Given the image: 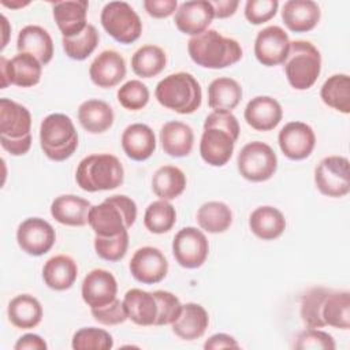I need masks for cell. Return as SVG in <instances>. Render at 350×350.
<instances>
[{
  "label": "cell",
  "mask_w": 350,
  "mask_h": 350,
  "mask_svg": "<svg viewBox=\"0 0 350 350\" xmlns=\"http://www.w3.org/2000/svg\"><path fill=\"white\" fill-rule=\"evenodd\" d=\"M239 137L238 119L231 112L213 111L205 118L200 141L202 160L213 167H223L232 156Z\"/></svg>",
  "instance_id": "6da1fadb"
},
{
  "label": "cell",
  "mask_w": 350,
  "mask_h": 350,
  "mask_svg": "<svg viewBox=\"0 0 350 350\" xmlns=\"http://www.w3.org/2000/svg\"><path fill=\"white\" fill-rule=\"evenodd\" d=\"M191 60L204 68H226L242 57V48L234 38L224 37L216 30H205L187 42Z\"/></svg>",
  "instance_id": "7a4b0ae2"
},
{
  "label": "cell",
  "mask_w": 350,
  "mask_h": 350,
  "mask_svg": "<svg viewBox=\"0 0 350 350\" xmlns=\"http://www.w3.org/2000/svg\"><path fill=\"white\" fill-rule=\"evenodd\" d=\"M31 115L10 98H0V144L12 156H22L31 146Z\"/></svg>",
  "instance_id": "3957f363"
},
{
  "label": "cell",
  "mask_w": 350,
  "mask_h": 350,
  "mask_svg": "<svg viewBox=\"0 0 350 350\" xmlns=\"http://www.w3.org/2000/svg\"><path fill=\"white\" fill-rule=\"evenodd\" d=\"M137 219V205L127 196H111L92 206L89 226L98 237H115L129 230Z\"/></svg>",
  "instance_id": "277c9868"
},
{
  "label": "cell",
  "mask_w": 350,
  "mask_h": 350,
  "mask_svg": "<svg viewBox=\"0 0 350 350\" xmlns=\"http://www.w3.org/2000/svg\"><path fill=\"white\" fill-rule=\"evenodd\" d=\"M124 170L120 160L109 153L90 154L81 160L75 172L78 186L85 191L113 190L123 183Z\"/></svg>",
  "instance_id": "5b68a950"
},
{
  "label": "cell",
  "mask_w": 350,
  "mask_h": 350,
  "mask_svg": "<svg viewBox=\"0 0 350 350\" xmlns=\"http://www.w3.org/2000/svg\"><path fill=\"white\" fill-rule=\"evenodd\" d=\"M157 101L180 115L196 112L202 101L198 81L189 72H175L163 78L154 89Z\"/></svg>",
  "instance_id": "8992f818"
},
{
  "label": "cell",
  "mask_w": 350,
  "mask_h": 350,
  "mask_svg": "<svg viewBox=\"0 0 350 350\" xmlns=\"http://www.w3.org/2000/svg\"><path fill=\"white\" fill-rule=\"evenodd\" d=\"M40 145L45 156L53 161L71 157L78 146V133L70 116L51 113L40 126Z\"/></svg>",
  "instance_id": "52a82bcc"
},
{
  "label": "cell",
  "mask_w": 350,
  "mask_h": 350,
  "mask_svg": "<svg viewBox=\"0 0 350 350\" xmlns=\"http://www.w3.org/2000/svg\"><path fill=\"white\" fill-rule=\"evenodd\" d=\"M321 71V55L309 41L290 42L284 60V72L288 83L297 90H306L314 85Z\"/></svg>",
  "instance_id": "ba28073f"
},
{
  "label": "cell",
  "mask_w": 350,
  "mask_h": 350,
  "mask_svg": "<svg viewBox=\"0 0 350 350\" xmlns=\"http://www.w3.org/2000/svg\"><path fill=\"white\" fill-rule=\"evenodd\" d=\"M104 30L120 44L137 41L142 33V22L134 8L126 1H109L100 16Z\"/></svg>",
  "instance_id": "9c48e42d"
},
{
  "label": "cell",
  "mask_w": 350,
  "mask_h": 350,
  "mask_svg": "<svg viewBox=\"0 0 350 350\" xmlns=\"http://www.w3.org/2000/svg\"><path fill=\"white\" fill-rule=\"evenodd\" d=\"M237 165L245 179L250 182H264L276 172L278 157L268 144L253 141L241 149Z\"/></svg>",
  "instance_id": "30bf717a"
},
{
  "label": "cell",
  "mask_w": 350,
  "mask_h": 350,
  "mask_svg": "<svg viewBox=\"0 0 350 350\" xmlns=\"http://www.w3.org/2000/svg\"><path fill=\"white\" fill-rule=\"evenodd\" d=\"M314 183L327 197L339 198L350 191V164L346 157H324L314 170Z\"/></svg>",
  "instance_id": "8fae6325"
},
{
  "label": "cell",
  "mask_w": 350,
  "mask_h": 350,
  "mask_svg": "<svg viewBox=\"0 0 350 350\" xmlns=\"http://www.w3.org/2000/svg\"><path fill=\"white\" fill-rule=\"evenodd\" d=\"M209 253L205 234L196 227H183L172 241V254L176 262L187 269L200 268Z\"/></svg>",
  "instance_id": "7c38bea8"
},
{
  "label": "cell",
  "mask_w": 350,
  "mask_h": 350,
  "mask_svg": "<svg viewBox=\"0 0 350 350\" xmlns=\"http://www.w3.org/2000/svg\"><path fill=\"white\" fill-rule=\"evenodd\" d=\"M42 64L29 53H18L12 59L0 56V79L1 89L8 85L30 88L40 82Z\"/></svg>",
  "instance_id": "4fadbf2b"
},
{
  "label": "cell",
  "mask_w": 350,
  "mask_h": 350,
  "mask_svg": "<svg viewBox=\"0 0 350 350\" xmlns=\"http://www.w3.org/2000/svg\"><path fill=\"white\" fill-rule=\"evenodd\" d=\"M19 247L30 256H42L48 253L56 241L53 227L41 217H29L23 220L16 230Z\"/></svg>",
  "instance_id": "5bb4252c"
},
{
  "label": "cell",
  "mask_w": 350,
  "mask_h": 350,
  "mask_svg": "<svg viewBox=\"0 0 350 350\" xmlns=\"http://www.w3.org/2000/svg\"><path fill=\"white\" fill-rule=\"evenodd\" d=\"M290 38L280 26H268L257 33L254 40V56L267 67H273L284 63L288 49Z\"/></svg>",
  "instance_id": "9a60e30c"
},
{
  "label": "cell",
  "mask_w": 350,
  "mask_h": 350,
  "mask_svg": "<svg viewBox=\"0 0 350 350\" xmlns=\"http://www.w3.org/2000/svg\"><path fill=\"white\" fill-rule=\"evenodd\" d=\"M129 268L135 280L144 284H154L165 278L168 261L160 249L144 246L134 252Z\"/></svg>",
  "instance_id": "2e32d148"
},
{
  "label": "cell",
  "mask_w": 350,
  "mask_h": 350,
  "mask_svg": "<svg viewBox=\"0 0 350 350\" xmlns=\"http://www.w3.org/2000/svg\"><path fill=\"white\" fill-rule=\"evenodd\" d=\"M278 142L287 159L304 160L313 152L316 135L309 124L304 122H288L279 131Z\"/></svg>",
  "instance_id": "e0dca14e"
},
{
  "label": "cell",
  "mask_w": 350,
  "mask_h": 350,
  "mask_svg": "<svg viewBox=\"0 0 350 350\" xmlns=\"http://www.w3.org/2000/svg\"><path fill=\"white\" fill-rule=\"evenodd\" d=\"M213 18L215 10L211 1L193 0L185 1L178 7L174 22L179 31L194 37L208 30Z\"/></svg>",
  "instance_id": "ac0fdd59"
},
{
  "label": "cell",
  "mask_w": 350,
  "mask_h": 350,
  "mask_svg": "<svg viewBox=\"0 0 350 350\" xmlns=\"http://www.w3.org/2000/svg\"><path fill=\"white\" fill-rule=\"evenodd\" d=\"M116 279L107 269H93L82 282V298L90 309L111 304L116 298Z\"/></svg>",
  "instance_id": "d6986e66"
},
{
  "label": "cell",
  "mask_w": 350,
  "mask_h": 350,
  "mask_svg": "<svg viewBox=\"0 0 350 350\" xmlns=\"http://www.w3.org/2000/svg\"><path fill=\"white\" fill-rule=\"evenodd\" d=\"M89 75L96 86L103 89L113 88L126 77V62L116 51H103L92 62Z\"/></svg>",
  "instance_id": "ffe728a7"
},
{
  "label": "cell",
  "mask_w": 350,
  "mask_h": 350,
  "mask_svg": "<svg viewBox=\"0 0 350 350\" xmlns=\"http://www.w3.org/2000/svg\"><path fill=\"white\" fill-rule=\"evenodd\" d=\"M243 116L252 129L269 131L280 123L283 109L278 100L269 96H257L247 103Z\"/></svg>",
  "instance_id": "44dd1931"
},
{
  "label": "cell",
  "mask_w": 350,
  "mask_h": 350,
  "mask_svg": "<svg viewBox=\"0 0 350 350\" xmlns=\"http://www.w3.org/2000/svg\"><path fill=\"white\" fill-rule=\"evenodd\" d=\"M123 305L129 319L142 327L156 325L159 317V302L154 293L131 288L124 294Z\"/></svg>",
  "instance_id": "7402d4cb"
},
{
  "label": "cell",
  "mask_w": 350,
  "mask_h": 350,
  "mask_svg": "<svg viewBox=\"0 0 350 350\" xmlns=\"http://www.w3.org/2000/svg\"><path fill=\"white\" fill-rule=\"evenodd\" d=\"M88 8L86 0H66L53 4V18L63 37H74L88 26Z\"/></svg>",
  "instance_id": "603a6c76"
},
{
  "label": "cell",
  "mask_w": 350,
  "mask_h": 350,
  "mask_svg": "<svg viewBox=\"0 0 350 350\" xmlns=\"http://www.w3.org/2000/svg\"><path fill=\"white\" fill-rule=\"evenodd\" d=\"M92 204L74 194H63L53 200L51 205L52 217L64 226L82 227L89 224V212Z\"/></svg>",
  "instance_id": "cb8c5ba5"
},
{
  "label": "cell",
  "mask_w": 350,
  "mask_h": 350,
  "mask_svg": "<svg viewBox=\"0 0 350 350\" xmlns=\"http://www.w3.org/2000/svg\"><path fill=\"white\" fill-rule=\"evenodd\" d=\"M19 53L34 56L42 66L48 64L53 57V41L49 33L37 25L25 26L16 40Z\"/></svg>",
  "instance_id": "d4e9b609"
},
{
  "label": "cell",
  "mask_w": 350,
  "mask_h": 350,
  "mask_svg": "<svg viewBox=\"0 0 350 350\" xmlns=\"http://www.w3.org/2000/svg\"><path fill=\"white\" fill-rule=\"evenodd\" d=\"M123 152L135 161L149 159L156 150V137L153 130L144 123H133L127 126L122 134Z\"/></svg>",
  "instance_id": "484cf974"
},
{
  "label": "cell",
  "mask_w": 350,
  "mask_h": 350,
  "mask_svg": "<svg viewBox=\"0 0 350 350\" xmlns=\"http://www.w3.org/2000/svg\"><path fill=\"white\" fill-rule=\"evenodd\" d=\"M320 15V7L312 0H288L282 8L284 25L294 33H305L314 29Z\"/></svg>",
  "instance_id": "4316f807"
},
{
  "label": "cell",
  "mask_w": 350,
  "mask_h": 350,
  "mask_svg": "<svg viewBox=\"0 0 350 350\" xmlns=\"http://www.w3.org/2000/svg\"><path fill=\"white\" fill-rule=\"evenodd\" d=\"M209 324V316L204 306L196 302L182 305L179 317L171 324L172 332L183 340H194L201 338Z\"/></svg>",
  "instance_id": "83f0119b"
},
{
  "label": "cell",
  "mask_w": 350,
  "mask_h": 350,
  "mask_svg": "<svg viewBox=\"0 0 350 350\" xmlns=\"http://www.w3.org/2000/svg\"><path fill=\"white\" fill-rule=\"evenodd\" d=\"M160 142L164 153L172 157H185L190 154L194 144L191 127L183 122H167L160 130Z\"/></svg>",
  "instance_id": "f1b7e54d"
},
{
  "label": "cell",
  "mask_w": 350,
  "mask_h": 350,
  "mask_svg": "<svg viewBox=\"0 0 350 350\" xmlns=\"http://www.w3.org/2000/svg\"><path fill=\"white\" fill-rule=\"evenodd\" d=\"M78 276L77 262L66 254L51 257L42 268V279L45 284L56 291L68 290Z\"/></svg>",
  "instance_id": "f546056e"
},
{
  "label": "cell",
  "mask_w": 350,
  "mask_h": 350,
  "mask_svg": "<svg viewBox=\"0 0 350 350\" xmlns=\"http://www.w3.org/2000/svg\"><path fill=\"white\" fill-rule=\"evenodd\" d=\"M113 111L103 100L90 98L83 101L78 108V120L81 126L92 134H101L113 124Z\"/></svg>",
  "instance_id": "4dcf8cb0"
},
{
  "label": "cell",
  "mask_w": 350,
  "mask_h": 350,
  "mask_svg": "<svg viewBox=\"0 0 350 350\" xmlns=\"http://www.w3.org/2000/svg\"><path fill=\"white\" fill-rule=\"evenodd\" d=\"M252 232L262 241H272L286 230V219L283 213L273 206L264 205L256 208L249 217Z\"/></svg>",
  "instance_id": "1f68e13d"
},
{
  "label": "cell",
  "mask_w": 350,
  "mask_h": 350,
  "mask_svg": "<svg viewBox=\"0 0 350 350\" xmlns=\"http://www.w3.org/2000/svg\"><path fill=\"white\" fill-rule=\"evenodd\" d=\"M7 314L12 325L21 329H29L40 324L42 319V306L33 295L19 294L10 301Z\"/></svg>",
  "instance_id": "d6a6232c"
},
{
  "label": "cell",
  "mask_w": 350,
  "mask_h": 350,
  "mask_svg": "<svg viewBox=\"0 0 350 350\" xmlns=\"http://www.w3.org/2000/svg\"><path fill=\"white\" fill-rule=\"evenodd\" d=\"M242 100L241 85L228 77L213 79L208 88V105L213 111L231 112Z\"/></svg>",
  "instance_id": "836d02e7"
},
{
  "label": "cell",
  "mask_w": 350,
  "mask_h": 350,
  "mask_svg": "<svg viewBox=\"0 0 350 350\" xmlns=\"http://www.w3.org/2000/svg\"><path fill=\"white\" fill-rule=\"evenodd\" d=\"M185 187L186 176L175 165H163L153 174L152 190L160 200H174L183 193Z\"/></svg>",
  "instance_id": "e575fe53"
},
{
  "label": "cell",
  "mask_w": 350,
  "mask_h": 350,
  "mask_svg": "<svg viewBox=\"0 0 350 350\" xmlns=\"http://www.w3.org/2000/svg\"><path fill=\"white\" fill-rule=\"evenodd\" d=\"M321 317L325 325L349 329L350 327V294L349 291H334L329 290L327 294Z\"/></svg>",
  "instance_id": "d590c367"
},
{
  "label": "cell",
  "mask_w": 350,
  "mask_h": 350,
  "mask_svg": "<svg viewBox=\"0 0 350 350\" xmlns=\"http://www.w3.org/2000/svg\"><path fill=\"white\" fill-rule=\"evenodd\" d=\"M323 103L342 113L350 112V78L347 74H334L321 86Z\"/></svg>",
  "instance_id": "8d00e7d4"
},
{
  "label": "cell",
  "mask_w": 350,
  "mask_h": 350,
  "mask_svg": "<svg viewBox=\"0 0 350 350\" xmlns=\"http://www.w3.org/2000/svg\"><path fill=\"white\" fill-rule=\"evenodd\" d=\"M197 223L206 232H224L232 223V212L224 202L209 201L198 208Z\"/></svg>",
  "instance_id": "74e56055"
},
{
  "label": "cell",
  "mask_w": 350,
  "mask_h": 350,
  "mask_svg": "<svg viewBox=\"0 0 350 350\" xmlns=\"http://www.w3.org/2000/svg\"><path fill=\"white\" fill-rule=\"evenodd\" d=\"M167 64L165 52L157 45H144L138 48L131 57V68L141 78L159 75Z\"/></svg>",
  "instance_id": "f35d334b"
},
{
  "label": "cell",
  "mask_w": 350,
  "mask_h": 350,
  "mask_svg": "<svg viewBox=\"0 0 350 350\" xmlns=\"http://www.w3.org/2000/svg\"><path fill=\"white\" fill-rule=\"evenodd\" d=\"M175 221V208L165 200H159L149 204L144 215V224L153 234L168 232L174 227Z\"/></svg>",
  "instance_id": "ab89813d"
},
{
  "label": "cell",
  "mask_w": 350,
  "mask_h": 350,
  "mask_svg": "<svg viewBox=\"0 0 350 350\" xmlns=\"http://www.w3.org/2000/svg\"><path fill=\"white\" fill-rule=\"evenodd\" d=\"M100 41L97 29L89 25L74 37H63L62 44L66 55L74 60H85L96 49Z\"/></svg>",
  "instance_id": "60d3db41"
},
{
  "label": "cell",
  "mask_w": 350,
  "mask_h": 350,
  "mask_svg": "<svg viewBox=\"0 0 350 350\" xmlns=\"http://www.w3.org/2000/svg\"><path fill=\"white\" fill-rule=\"evenodd\" d=\"M328 293H329V288L327 287H312L302 295L299 313H301L302 321L308 328L325 327L321 317V309Z\"/></svg>",
  "instance_id": "b9f144b4"
},
{
  "label": "cell",
  "mask_w": 350,
  "mask_h": 350,
  "mask_svg": "<svg viewBox=\"0 0 350 350\" xmlns=\"http://www.w3.org/2000/svg\"><path fill=\"white\" fill-rule=\"evenodd\" d=\"M71 346L74 350H109L113 347V339L105 329L85 327L74 334Z\"/></svg>",
  "instance_id": "7bdbcfd3"
},
{
  "label": "cell",
  "mask_w": 350,
  "mask_h": 350,
  "mask_svg": "<svg viewBox=\"0 0 350 350\" xmlns=\"http://www.w3.org/2000/svg\"><path fill=\"white\" fill-rule=\"evenodd\" d=\"M118 101L129 111H139L149 101V89L138 79H131L123 83L118 93Z\"/></svg>",
  "instance_id": "ee69618b"
},
{
  "label": "cell",
  "mask_w": 350,
  "mask_h": 350,
  "mask_svg": "<svg viewBox=\"0 0 350 350\" xmlns=\"http://www.w3.org/2000/svg\"><path fill=\"white\" fill-rule=\"evenodd\" d=\"M129 247V231H123L115 237L94 238V250L98 257L107 261H119L124 257Z\"/></svg>",
  "instance_id": "f6af8a7d"
},
{
  "label": "cell",
  "mask_w": 350,
  "mask_h": 350,
  "mask_svg": "<svg viewBox=\"0 0 350 350\" xmlns=\"http://www.w3.org/2000/svg\"><path fill=\"white\" fill-rule=\"evenodd\" d=\"M293 347L301 350H334L335 340L329 334L324 331L317 328H308L295 336Z\"/></svg>",
  "instance_id": "bcb514c9"
},
{
  "label": "cell",
  "mask_w": 350,
  "mask_h": 350,
  "mask_svg": "<svg viewBox=\"0 0 350 350\" xmlns=\"http://www.w3.org/2000/svg\"><path fill=\"white\" fill-rule=\"evenodd\" d=\"M153 293L159 302V317L156 325L172 324L182 312V304L179 298L175 294L164 290H156Z\"/></svg>",
  "instance_id": "7dc6e473"
},
{
  "label": "cell",
  "mask_w": 350,
  "mask_h": 350,
  "mask_svg": "<svg viewBox=\"0 0 350 350\" xmlns=\"http://www.w3.org/2000/svg\"><path fill=\"white\" fill-rule=\"evenodd\" d=\"M278 7V0H247L245 4V18L252 25H261L276 15Z\"/></svg>",
  "instance_id": "c3c4849f"
},
{
  "label": "cell",
  "mask_w": 350,
  "mask_h": 350,
  "mask_svg": "<svg viewBox=\"0 0 350 350\" xmlns=\"http://www.w3.org/2000/svg\"><path fill=\"white\" fill-rule=\"evenodd\" d=\"M92 316L96 321L104 325H116L124 323L129 316L126 312V308L123 305V301L115 298L111 304L103 306V308H94L90 309Z\"/></svg>",
  "instance_id": "681fc988"
},
{
  "label": "cell",
  "mask_w": 350,
  "mask_h": 350,
  "mask_svg": "<svg viewBox=\"0 0 350 350\" xmlns=\"http://www.w3.org/2000/svg\"><path fill=\"white\" fill-rule=\"evenodd\" d=\"M145 11L157 19L168 18L178 10L176 0H145L144 1Z\"/></svg>",
  "instance_id": "f907efd6"
},
{
  "label": "cell",
  "mask_w": 350,
  "mask_h": 350,
  "mask_svg": "<svg viewBox=\"0 0 350 350\" xmlns=\"http://www.w3.org/2000/svg\"><path fill=\"white\" fill-rule=\"evenodd\" d=\"M204 349L206 350H217V349H239L238 342L227 334H215L206 339L204 343Z\"/></svg>",
  "instance_id": "816d5d0a"
},
{
  "label": "cell",
  "mask_w": 350,
  "mask_h": 350,
  "mask_svg": "<svg viewBox=\"0 0 350 350\" xmlns=\"http://www.w3.org/2000/svg\"><path fill=\"white\" fill-rule=\"evenodd\" d=\"M46 342L36 334H26L18 339L14 349L15 350H46Z\"/></svg>",
  "instance_id": "f5cc1de1"
},
{
  "label": "cell",
  "mask_w": 350,
  "mask_h": 350,
  "mask_svg": "<svg viewBox=\"0 0 350 350\" xmlns=\"http://www.w3.org/2000/svg\"><path fill=\"white\" fill-rule=\"evenodd\" d=\"M211 3L215 10V18H219V19L232 16L239 5V1L237 0H219V1H211Z\"/></svg>",
  "instance_id": "db71d44e"
},
{
  "label": "cell",
  "mask_w": 350,
  "mask_h": 350,
  "mask_svg": "<svg viewBox=\"0 0 350 350\" xmlns=\"http://www.w3.org/2000/svg\"><path fill=\"white\" fill-rule=\"evenodd\" d=\"M1 4L8 7V8H22L25 5H29L30 1H7V0H1Z\"/></svg>",
  "instance_id": "11a10c76"
},
{
  "label": "cell",
  "mask_w": 350,
  "mask_h": 350,
  "mask_svg": "<svg viewBox=\"0 0 350 350\" xmlns=\"http://www.w3.org/2000/svg\"><path fill=\"white\" fill-rule=\"evenodd\" d=\"M1 23H3V33H4V40L1 44V49L7 45V37H8V21L4 15H1Z\"/></svg>",
  "instance_id": "9f6ffc18"
}]
</instances>
